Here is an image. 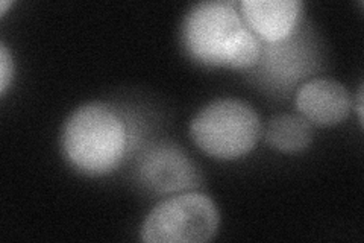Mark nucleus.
I'll list each match as a JSON object with an SVG mask.
<instances>
[{"instance_id":"nucleus-1","label":"nucleus","mask_w":364,"mask_h":243,"mask_svg":"<svg viewBox=\"0 0 364 243\" xmlns=\"http://www.w3.org/2000/svg\"><path fill=\"white\" fill-rule=\"evenodd\" d=\"M182 41L196 61L247 68L261 60L263 46L231 2H200L182 23Z\"/></svg>"},{"instance_id":"nucleus-2","label":"nucleus","mask_w":364,"mask_h":243,"mask_svg":"<svg viewBox=\"0 0 364 243\" xmlns=\"http://www.w3.org/2000/svg\"><path fill=\"white\" fill-rule=\"evenodd\" d=\"M128 128L107 103L91 102L70 114L63 130L68 163L85 175L99 177L116 169L128 149Z\"/></svg>"},{"instance_id":"nucleus-3","label":"nucleus","mask_w":364,"mask_h":243,"mask_svg":"<svg viewBox=\"0 0 364 243\" xmlns=\"http://www.w3.org/2000/svg\"><path fill=\"white\" fill-rule=\"evenodd\" d=\"M190 134L205 154L232 160L255 148L261 135V122L249 103L238 99H218L195 115Z\"/></svg>"},{"instance_id":"nucleus-4","label":"nucleus","mask_w":364,"mask_h":243,"mask_svg":"<svg viewBox=\"0 0 364 243\" xmlns=\"http://www.w3.org/2000/svg\"><path fill=\"white\" fill-rule=\"evenodd\" d=\"M219 222L210 196L187 192L159 202L146 216L140 234L147 243H202L218 233Z\"/></svg>"},{"instance_id":"nucleus-5","label":"nucleus","mask_w":364,"mask_h":243,"mask_svg":"<svg viewBox=\"0 0 364 243\" xmlns=\"http://www.w3.org/2000/svg\"><path fill=\"white\" fill-rule=\"evenodd\" d=\"M296 107L302 118L318 126L343 122L352 108L348 88L338 81L316 78L305 83L296 93Z\"/></svg>"},{"instance_id":"nucleus-6","label":"nucleus","mask_w":364,"mask_h":243,"mask_svg":"<svg viewBox=\"0 0 364 243\" xmlns=\"http://www.w3.org/2000/svg\"><path fill=\"white\" fill-rule=\"evenodd\" d=\"M242 17L247 28L266 43H279L291 37L301 14L298 0H243Z\"/></svg>"},{"instance_id":"nucleus-7","label":"nucleus","mask_w":364,"mask_h":243,"mask_svg":"<svg viewBox=\"0 0 364 243\" xmlns=\"http://www.w3.org/2000/svg\"><path fill=\"white\" fill-rule=\"evenodd\" d=\"M141 180L158 193L190 189L196 184V173L187 157L175 146L161 145L144 157L140 166Z\"/></svg>"},{"instance_id":"nucleus-8","label":"nucleus","mask_w":364,"mask_h":243,"mask_svg":"<svg viewBox=\"0 0 364 243\" xmlns=\"http://www.w3.org/2000/svg\"><path fill=\"white\" fill-rule=\"evenodd\" d=\"M313 130L310 122L302 115L278 114L272 118L266 128V142L279 152L294 154L310 146Z\"/></svg>"},{"instance_id":"nucleus-9","label":"nucleus","mask_w":364,"mask_h":243,"mask_svg":"<svg viewBox=\"0 0 364 243\" xmlns=\"http://www.w3.org/2000/svg\"><path fill=\"white\" fill-rule=\"evenodd\" d=\"M14 76V61L5 44H0V93L5 95Z\"/></svg>"},{"instance_id":"nucleus-10","label":"nucleus","mask_w":364,"mask_h":243,"mask_svg":"<svg viewBox=\"0 0 364 243\" xmlns=\"http://www.w3.org/2000/svg\"><path fill=\"white\" fill-rule=\"evenodd\" d=\"M358 119H360V123L363 125V88H360L358 91Z\"/></svg>"},{"instance_id":"nucleus-11","label":"nucleus","mask_w":364,"mask_h":243,"mask_svg":"<svg viewBox=\"0 0 364 243\" xmlns=\"http://www.w3.org/2000/svg\"><path fill=\"white\" fill-rule=\"evenodd\" d=\"M9 5H13V2H6V0H4V2H0V16H5L6 8Z\"/></svg>"}]
</instances>
